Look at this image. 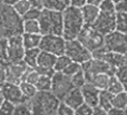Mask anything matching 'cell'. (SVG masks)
Returning a JSON list of instances; mask_svg holds the SVG:
<instances>
[{
    "label": "cell",
    "mask_w": 127,
    "mask_h": 115,
    "mask_svg": "<svg viewBox=\"0 0 127 115\" xmlns=\"http://www.w3.org/2000/svg\"><path fill=\"white\" fill-rule=\"evenodd\" d=\"M94 108L85 102L74 110V115H92Z\"/></svg>",
    "instance_id": "obj_40"
},
{
    "label": "cell",
    "mask_w": 127,
    "mask_h": 115,
    "mask_svg": "<svg viewBox=\"0 0 127 115\" xmlns=\"http://www.w3.org/2000/svg\"><path fill=\"white\" fill-rule=\"evenodd\" d=\"M81 12L85 25L92 26L99 14V9L98 6L86 4L81 8Z\"/></svg>",
    "instance_id": "obj_18"
},
{
    "label": "cell",
    "mask_w": 127,
    "mask_h": 115,
    "mask_svg": "<svg viewBox=\"0 0 127 115\" xmlns=\"http://www.w3.org/2000/svg\"><path fill=\"white\" fill-rule=\"evenodd\" d=\"M41 13V9L35 8H30L29 10L23 15L22 17L23 20H38L40 15Z\"/></svg>",
    "instance_id": "obj_39"
},
{
    "label": "cell",
    "mask_w": 127,
    "mask_h": 115,
    "mask_svg": "<svg viewBox=\"0 0 127 115\" xmlns=\"http://www.w3.org/2000/svg\"><path fill=\"white\" fill-rule=\"evenodd\" d=\"M104 47L108 50L125 55L127 53V33L114 30L104 38Z\"/></svg>",
    "instance_id": "obj_10"
},
{
    "label": "cell",
    "mask_w": 127,
    "mask_h": 115,
    "mask_svg": "<svg viewBox=\"0 0 127 115\" xmlns=\"http://www.w3.org/2000/svg\"><path fill=\"white\" fill-rule=\"evenodd\" d=\"M82 69V66L81 64L76 63V62H71L65 69L64 70L63 72L64 75L69 76V77H72L73 75H75L76 73H77L79 71H80Z\"/></svg>",
    "instance_id": "obj_37"
},
{
    "label": "cell",
    "mask_w": 127,
    "mask_h": 115,
    "mask_svg": "<svg viewBox=\"0 0 127 115\" xmlns=\"http://www.w3.org/2000/svg\"><path fill=\"white\" fill-rule=\"evenodd\" d=\"M1 91L4 99L14 105L29 102V99L23 94L19 84L6 82L1 88Z\"/></svg>",
    "instance_id": "obj_15"
},
{
    "label": "cell",
    "mask_w": 127,
    "mask_h": 115,
    "mask_svg": "<svg viewBox=\"0 0 127 115\" xmlns=\"http://www.w3.org/2000/svg\"><path fill=\"white\" fill-rule=\"evenodd\" d=\"M7 44H8V38H0V59L2 60L4 65L5 64L6 62Z\"/></svg>",
    "instance_id": "obj_41"
},
{
    "label": "cell",
    "mask_w": 127,
    "mask_h": 115,
    "mask_svg": "<svg viewBox=\"0 0 127 115\" xmlns=\"http://www.w3.org/2000/svg\"><path fill=\"white\" fill-rule=\"evenodd\" d=\"M61 1L66 6H69L70 0H61Z\"/></svg>",
    "instance_id": "obj_51"
},
{
    "label": "cell",
    "mask_w": 127,
    "mask_h": 115,
    "mask_svg": "<svg viewBox=\"0 0 127 115\" xmlns=\"http://www.w3.org/2000/svg\"><path fill=\"white\" fill-rule=\"evenodd\" d=\"M112 106L113 108L125 111L127 108V92L123 91L117 95H114Z\"/></svg>",
    "instance_id": "obj_26"
},
{
    "label": "cell",
    "mask_w": 127,
    "mask_h": 115,
    "mask_svg": "<svg viewBox=\"0 0 127 115\" xmlns=\"http://www.w3.org/2000/svg\"><path fill=\"white\" fill-rule=\"evenodd\" d=\"M87 1H88V4L93 5L95 6H99L104 0H87Z\"/></svg>",
    "instance_id": "obj_49"
},
{
    "label": "cell",
    "mask_w": 127,
    "mask_h": 115,
    "mask_svg": "<svg viewBox=\"0 0 127 115\" xmlns=\"http://www.w3.org/2000/svg\"><path fill=\"white\" fill-rule=\"evenodd\" d=\"M124 57H125V63L127 65V53L124 55Z\"/></svg>",
    "instance_id": "obj_54"
},
{
    "label": "cell",
    "mask_w": 127,
    "mask_h": 115,
    "mask_svg": "<svg viewBox=\"0 0 127 115\" xmlns=\"http://www.w3.org/2000/svg\"><path fill=\"white\" fill-rule=\"evenodd\" d=\"M13 115H32L29 103L25 102L15 105Z\"/></svg>",
    "instance_id": "obj_35"
},
{
    "label": "cell",
    "mask_w": 127,
    "mask_h": 115,
    "mask_svg": "<svg viewBox=\"0 0 127 115\" xmlns=\"http://www.w3.org/2000/svg\"><path fill=\"white\" fill-rule=\"evenodd\" d=\"M115 30L127 33V14L117 12L115 20Z\"/></svg>",
    "instance_id": "obj_30"
},
{
    "label": "cell",
    "mask_w": 127,
    "mask_h": 115,
    "mask_svg": "<svg viewBox=\"0 0 127 115\" xmlns=\"http://www.w3.org/2000/svg\"><path fill=\"white\" fill-rule=\"evenodd\" d=\"M62 102L69 105L73 109H76L84 103V99L80 88L73 87L63 99Z\"/></svg>",
    "instance_id": "obj_17"
},
{
    "label": "cell",
    "mask_w": 127,
    "mask_h": 115,
    "mask_svg": "<svg viewBox=\"0 0 127 115\" xmlns=\"http://www.w3.org/2000/svg\"><path fill=\"white\" fill-rule=\"evenodd\" d=\"M40 50L39 47L37 48H32V49H26L25 50V53L23 58V61L26 64V66L29 68L34 69L37 66V57Z\"/></svg>",
    "instance_id": "obj_22"
},
{
    "label": "cell",
    "mask_w": 127,
    "mask_h": 115,
    "mask_svg": "<svg viewBox=\"0 0 127 115\" xmlns=\"http://www.w3.org/2000/svg\"><path fill=\"white\" fill-rule=\"evenodd\" d=\"M23 18L12 6L0 2V38H9L23 34Z\"/></svg>",
    "instance_id": "obj_1"
},
{
    "label": "cell",
    "mask_w": 127,
    "mask_h": 115,
    "mask_svg": "<svg viewBox=\"0 0 127 115\" xmlns=\"http://www.w3.org/2000/svg\"><path fill=\"white\" fill-rule=\"evenodd\" d=\"M23 33H35L40 34V24L38 20H27L23 23Z\"/></svg>",
    "instance_id": "obj_28"
},
{
    "label": "cell",
    "mask_w": 127,
    "mask_h": 115,
    "mask_svg": "<svg viewBox=\"0 0 127 115\" xmlns=\"http://www.w3.org/2000/svg\"><path fill=\"white\" fill-rule=\"evenodd\" d=\"M117 12L127 14V0H122L121 2L115 5Z\"/></svg>",
    "instance_id": "obj_42"
},
{
    "label": "cell",
    "mask_w": 127,
    "mask_h": 115,
    "mask_svg": "<svg viewBox=\"0 0 127 115\" xmlns=\"http://www.w3.org/2000/svg\"><path fill=\"white\" fill-rule=\"evenodd\" d=\"M105 35L92 26L85 25L76 39L91 53L104 46Z\"/></svg>",
    "instance_id": "obj_5"
},
{
    "label": "cell",
    "mask_w": 127,
    "mask_h": 115,
    "mask_svg": "<svg viewBox=\"0 0 127 115\" xmlns=\"http://www.w3.org/2000/svg\"><path fill=\"white\" fill-rule=\"evenodd\" d=\"M92 57L94 59L106 62L115 69H117L126 64L124 55L108 50L104 46L93 52Z\"/></svg>",
    "instance_id": "obj_14"
},
{
    "label": "cell",
    "mask_w": 127,
    "mask_h": 115,
    "mask_svg": "<svg viewBox=\"0 0 127 115\" xmlns=\"http://www.w3.org/2000/svg\"><path fill=\"white\" fill-rule=\"evenodd\" d=\"M56 57H57L56 56L50 53L40 50L39 56L37 57L36 66L46 68V69H53L56 60Z\"/></svg>",
    "instance_id": "obj_19"
},
{
    "label": "cell",
    "mask_w": 127,
    "mask_h": 115,
    "mask_svg": "<svg viewBox=\"0 0 127 115\" xmlns=\"http://www.w3.org/2000/svg\"><path fill=\"white\" fill-rule=\"evenodd\" d=\"M56 115H74V109L61 101L57 108Z\"/></svg>",
    "instance_id": "obj_36"
},
{
    "label": "cell",
    "mask_w": 127,
    "mask_h": 115,
    "mask_svg": "<svg viewBox=\"0 0 127 115\" xmlns=\"http://www.w3.org/2000/svg\"><path fill=\"white\" fill-rule=\"evenodd\" d=\"M25 50L26 49L23 44L22 35L12 36L8 38L5 64L22 61Z\"/></svg>",
    "instance_id": "obj_11"
},
{
    "label": "cell",
    "mask_w": 127,
    "mask_h": 115,
    "mask_svg": "<svg viewBox=\"0 0 127 115\" xmlns=\"http://www.w3.org/2000/svg\"><path fill=\"white\" fill-rule=\"evenodd\" d=\"M73 88L71 78L61 72H55L52 77L50 91L60 100L62 101L65 96Z\"/></svg>",
    "instance_id": "obj_8"
},
{
    "label": "cell",
    "mask_w": 127,
    "mask_h": 115,
    "mask_svg": "<svg viewBox=\"0 0 127 115\" xmlns=\"http://www.w3.org/2000/svg\"><path fill=\"white\" fill-rule=\"evenodd\" d=\"M115 76L123 84L124 90L127 92V65L124 64L117 68L115 72Z\"/></svg>",
    "instance_id": "obj_33"
},
{
    "label": "cell",
    "mask_w": 127,
    "mask_h": 115,
    "mask_svg": "<svg viewBox=\"0 0 127 115\" xmlns=\"http://www.w3.org/2000/svg\"><path fill=\"white\" fill-rule=\"evenodd\" d=\"M19 86H20V88L23 94L24 95V96L29 100H30L32 98H33L37 93V90L36 87L34 84H30L26 81H21L20 83Z\"/></svg>",
    "instance_id": "obj_27"
},
{
    "label": "cell",
    "mask_w": 127,
    "mask_h": 115,
    "mask_svg": "<svg viewBox=\"0 0 127 115\" xmlns=\"http://www.w3.org/2000/svg\"><path fill=\"white\" fill-rule=\"evenodd\" d=\"M82 66V69L85 74L86 81H88L90 78H91L93 75H95L96 74L100 73H105L110 76L115 75L117 69L111 66L106 62H104L102 60H99L97 59L92 58L84 63Z\"/></svg>",
    "instance_id": "obj_9"
},
{
    "label": "cell",
    "mask_w": 127,
    "mask_h": 115,
    "mask_svg": "<svg viewBox=\"0 0 127 115\" xmlns=\"http://www.w3.org/2000/svg\"><path fill=\"white\" fill-rule=\"evenodd\" d=\"M109 78H110V75L105 74V73H100V74H96L95 75H93L91 78L88 79L87 82L91 83L95 87H96L101 91V90H105L107 89Z\"/></svg>",
    "instance_id": "obj_21"
},
{
    "label": "cell",
    "mask_w": 127,
    "mask_h": 115,
    "mask_svg": "<svg viewBox=\"0 0 127 115\" xmlns=\"http://www.w3.org/2000/svg\"><path fill=\"white\" fill-rule=\"evenodd\" d=\"M4 66V63H3V62L2 61V60L0 59V69H1L2 67H3Z\"/></svg>",
    "instance_id": "obj_53"
},
{
    "label": "cell",
    "mask_w": 127,
    "mask_h": 115,
    "mask_svg": "<svg viewBox=\"0 0 127 115\" xmlns=\"http://www.w3.org/2000/svg\"><path fill=\"white\" fill-rule=\"evenodd\" d=\"M64 54L73 62L78 63L81 65L92 58V53L76 38L66 40Z\"/></svg>",
    "instance_id": "obj_6"
},
{
    "label": "cell",
    "mask_w": 127,
    "mask_h": 115,
    "mask_svg": "<svg viewBox=\"0 0 127 115\" xmlns=\"http://www.w3.org/2000/svg\"><path fill=\"white\" fill-rule=\"evenodd\" d=\"M32 8H35L38 9H43L42 0H28Z\"/></svg>",
    "instance_id": "obj_45"
},
{
    "label": "cell",
    "mask_w": 127,
    "mask_h": 115,
    "mask_svg": "<svg viewBox=\"0 0 127 115\" xmlns=\"http://www.w3.org/2000/svg\"><path fill=\"white\" fill-rule=\"evenodd\" d=\"M106 90H108L109 93H111L113 95H117L123 91H125L123 84L115 76V75L110 76Z\"/></svg>",
    "instance_id": "obj_25"
},
{
    "label": "cell",
    "mask_w": 127,
    "mask_h": 115,
    "mask_svg": "<svg viewBox=\"0 0 127 115\" xmlns=\"http://www.w3.org/2000/svg\"><path fill=\"white\" fill-rule=\"evenodd\" d=\"M60 102L51 91H37L28 103L32 115H55Z\"/></svg>",
    "instance_id": "obj_2"
},
{
    "label": "cell",
    "mask_w": 127,
    "mask_h": 115,
    "mask_svg": "<svg viewBox=\"0 0 127 115\" xmlns=\"http://www.w3.org/2000/svg\"><path fill=\"white\" fill-rule=\"evenodd\" d=\"M70 78H71V82L73 84V87L76 88H81L87 82L82 69L79 71L77 73H76Z\"/></svg>",
    "instance_id": "obj_34"
},
{
    "label": "cell",
    "mask_w": 127,
    "mask_h": 115,
    "mask_svg": "<svg viewBox=\"0 0 127 115\" xmlns=\"http://www.w3.org/2000/svg\"><path fill=\"white\" fill-rule=\"evenodd\" d=\"M6 74V82L20 84L23 81L24 76L29 69L26 64L22 60L17 63H7L4 65Z\"/></svg>",
    "instance_id": "obj_13"
},
{
    "label": "cell",
    "mask_w": 127,
    "mask_h": 115,
    "mask_svg": "<svg viewBox=\"0 0 127 115\" xmlns=\"http://www.w3.org/2000/svg\"><path fill=\"white\" fill-rule=\"evenodd\" d=\"M15 105L6 100H4L0 106V115H13Z\"/></svg>",
    "instance_id": "obj_38"
},
{
    "label": "cell",
    "mask_w": 127,
    "mask_h": 115,
    "mask_svg": "<svg viewBox=\"0 0 127 115\" xmlns=\"http://www.w3.org/2000/svg\"><path fill=\"white\" fill-rule=\"evenodd\" d=\"M19 0H0V2L5 4V5H10V6H13L16 2H17Z\"/></svg>",
    "instance_id": "obj_48"
},
{
    "label": "cell",
    "mask_w": 127,
    "mask_h": 115,
    "mask_svg": "<svg viewBox=\"0 0 127 115\" xmlns=\"http://www.w3.org/2000/svg\"><path fill=\"white\" fill-rule=\"evenodd\" d=\"M71 62L72 60L65 54L58 56L56 57V60L53 69L55 72H63Z\"/></svg>",
    "instance_id": "obj_31"
},
{
    "label": "cell",
    "mask_w": 127,
    "mask_h": 115,
    "mask_svg": "<svg viewBox=\"0 0 127 115\" xmlns=\"http://www.w3.org/2000/svg\"><path fill=\"white\" fill-rule=\"evenodd\" d=\"M83 99L84 102L88 105H90L92 108H95L98 106L99 102V97L100 90L95 87L93 84L91 83L86 82L81 88H80Z\"/></svg>",
    "instance_id": "obj_16"
},
{
    "label": "cell",
    "mask_w": 127,
    "mask_h": 115,
    "mask_svg": "<svg viewBox=\"0 0 127 115\" xmlns=\"http://www.w3.org/2000/svg\"><path fill=\"white\" fill-rule=\"evenodd\" d=\"M41 35H58L63 32L62 12L42 9L38 19Z\"/></svg>",
    "instance_id": "obj_4"
},
{
    "label": "cell",
    "mask_w": 127,
    "mask_h": 115,
    "mask_svg": "<svg viewBox=\"0 0 127 115\" xmlns=\"http://www.w3.org/2000/svg\"><path fill=\"white\" fill-rule=\"evenodd\" d=\"M4 97L2 96V91L1 90H0V106H1V105L2 104V102H4Z\"/></svg>",
    "instance_id": "obj_50"
},
{
    "label": "cell",
    "mask_w": 127,
    "mask_h": 115,
    "mask_svg": "<svg viewBox=\"0 0 127 115\" xmlns=\"http://www.w3.org/2000/svg\"><path fill=\"white\" fill-rule=\"evenodd\" d=\"M92 115H108V114H107L106 111H105L104 109L101 108L99 106H96V107L94 108Z\"/></svg>",
    "instance_id": "obj_47"
},
{
    "label": "cell",
    "mask_w": 127,
    "mask_h": 115,
    "mask_svg": "<svg viewBox=\"0 0 127 115\" xmlns=\"http://www.w3.org/2000/svg\"><path fill=\"white\" fill-rule=\"evenodd\" d=\"M6 83V74L4 66L0 69V90Z\"/></svg>",
    "instance_id": "obj_44"
},
{
    "label": "cell",
    "mask_w": 127,
    "mask_h": 115,
    "mask_svg": "<svg viewBox=\"0 0 127 115\" xmlns=\"http://www.w3.org/2000/svg\"><path fill=\"white\" fill-rule=\"evenodd\" d=\"M111 1L116 5V4H117L118 2H121L122 1V0H111Z\"/></svg>",
    "instance_id": "obj_52"
},
{
    "label": "cell",
    "mask_w": 127,
    "mask_h": 115,
    "mask_svg": "<svg viewBox=\"0 0 127 115\" xmlns=\"http://www.w3.org/2000/svg\"><path fill=\"white\" fill-rule=\"evenodd\" d=\"M55 115H56V114H55Z\"/></svg>",
    "instance_id": "obj_55"
},
{
    "label": "cell",
    "mask_w": 127,
    "mask_h": 115,
    "mask_svg": "<svg viewBox=\"0 0 127 115\" xmlns=\"http://www.w3.org/2000/svg\"><path fill=\"white\" fill-rule=\"evenodd\" d=\"M12 7L16 13L19 14L21 17H23V15L31 8V5L28 0H19Z\"/></svg>",
    "instance_id": "obj_32"
},
{
    "label": "cell",
    "mask_w": 127,
    "mask_h": 115,
    "mask_svg": "<svg viewBox=\"0 0 127 115\" xmlns=\"http://www.w3.org/2000/svg\"><path fill=\"white\" fill-rule=\"evenodd\" d=\"M116 14V11H99V14L92 26L103 35H106L115 30Z\"/></svg>",
    "instance_id": "obj_12"
},
{
    "label": "cell",
    "mask_w": 127,
    "mask_h": 115,
    "mask_svg": "<svg viewBox=\"0 0 127 115\" xmlns=\"http://www.w3.org/2000/svg\"><path fill=\"white\" fill-rule=\"evenodd\" d=\"M114 95L109 93L108 90H101L99 97V102L98 106L101 108L104 109L105 111H108L111 108H113L112 102H113Z\"/></svg>",
    "instance_id": "obj_23"
},
{
    "label": "cell",
    "mask_w": 127,
    "mask_h": 115,
    "mask_svg": "<svg viewBox=\"0 0 127 115\" xmlns=\"http://www.w3.org/2000/svg\"><path fill=\"white\" fill-rule=\"evenodd\" d=\"M86 4H88L87 0H70V6H72L76 8L81 9L83 8Z\"/></svg>",
    "instance_id": "obj_43"
},
{
    "label": "cell",
    "mask_w": 127,
    "mask_h": 115,
    "mask_svg": "<svg viewBox=\"0 0 127 115\" xmlns=\"http://www.w3.org/2000/svg\"><path fill=\"white\" fill-rule=\"evenodd\" d=\"M51 85L52 77L43 75H40L36 84H34L37 91H50Z\"/></svg>",
    "instance_id": "obj_29"
},
{
    "label": "cell",
    "mask_w": 127,
    "mask_h": 115,
    "mask_svg": "<svg viewBox=\"0 0 127 115\" xmlns=\"http://www.w3.org/2000/svg\"><path fill=\"white\" fill-rule=\"evenodd\" d=\"M66 40L62 35H42L39 45L40 50L50 53L56 56L64 54Z\"/></svg>",
    "instance_id": "obj_7"
},
{
    "label": "cell",
    "mask_w": 127,
    "mask_h": 115,
    "mask_svg": "<svg viewBox=\"0 0 127 115\" xmlns=\"http://www.w3.org/2000/svg\"><path fill=\"white\" fill-rule=\"evenodd\" d=\"M43 9L62 12L66 8V5L61 0H42Z\"/></svg>",
    "instance_id": "obj_24"
},
{
    "label": "cell",
    "mask_w": 127,
    "mask_h": 115,
    "mask_svg": "<svg viewBox=\"0 0 127 115\" xmlns=\"http://www.w3.org/2000/svg\"><path fill=\"white\" fill-rule=\"evenodd\" d=\"M63 32L62 36L65 40H72L77 38L85 26L81 9L72 6H67L62 11Z\"/></svg>",
    "instance_id": "obj_3"
},
{
    "label": "cell",
    "mask_w": 127,
    "mask_h": 115,
    "mask_svg": "<svg viewBox=\"0 0 127 115\" xmlns=\"http://www.w3.org/2000/svg\"><path fill=\"white\" fill-rule=\"evenodd\" d=\"M42 35L35 33H23L22 39L25 49H32L39 47Z\"/></svg>",
    "instance_id": "obj_20"
},
{
    "label": "cell",
    "mask_w": 127,
    "mask_h": 115,
    "mask_svg": "<svg viewBox=\"0 0 127 115\" xmlns=\"http://www.w3.org/2000/svg\"><path fill=\"white\" fill-rule=\"evenodd\" d=\"M108 115H126L125 114V111L123 110H120L115 108H111L109 111H107Z\"/></svg>",
    "instance_id": "obj_46"
}]
</instances>
